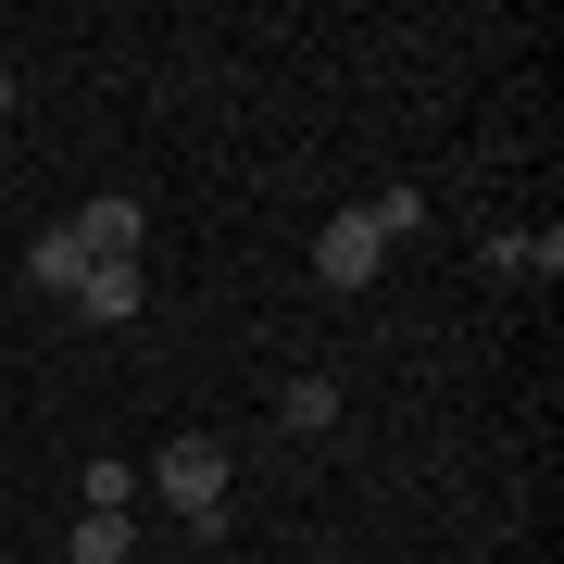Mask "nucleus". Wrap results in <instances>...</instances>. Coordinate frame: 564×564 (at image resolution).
Instances as JSON below:
<instances>
[{"label": "nucleus", "instance_id": "nucleus-1", "mask_svg": "<svg viewBox=\"0 0 564 564\" xmlns=\"http://www.w3.org/2000/svg\"><path fill=\"white\" fill-rule=\"evenodd\" d=\"M163 502L214 540V527H226V440H176V452H163Z\"/></svg>", "mask_w": 564, "mask_h": 564}, {"label": "nucleus", "instance_id": "nucleus-2", "mask_svg": "<svg viewBox=\"0 0 564 564\" xmlns=\"http://www.w3.org/2000/svg\"><path fill=\"white\" fill-rule=\"evenodd\" d=\"M139 239H151V214H139V188H101V202L76 214V251H88V263H139Z\"/></svg>", "mask_w": 564, "mask_h": 564}, {"label": "nucleus", "instance_id": "nucleus-3", "mask_svg": "<svg viewBox=\"0 0 564 564\" xmlns=\"http://www.w3.org/2000/svg\"><path fill=\"white\" fill-rule=\"evenodd\" d=\"M377 263H389L377 226H364V214H326V239H314V276H326V289H364Z\"/></svg>", "mask_w": 564, "mask_h": 564}, {"label": "nucleus", "instance_id": "nucleus-4", "mask_svg": "<svg viewBox=\"0 0 564 564\" xmlns=\"http://www.w3.org/2000/svg\"><path fill=\"white\" fill-rule=\"evenodd\" d=\"M63 302H76L88 326H139V263H88V276L63 289Z\"/></svg>", "mask_w": 564, "mask_h": 564}, {"label": "nucleus", "instance_id": "nucleus-5", "mask_svg": "<svg viewBox=\"0 0 564 564\" xmlns=\"http://www.w3.org/2000/svg\"><path fill=\"white\" fill-rule=\"evenodd\" d=\"M25 276H39V289H51V302H63V289H76V276H88V251H76V226H51V239H39V251H25Z\"/></svg>", "mask_w": 564, "mask_h": 564}, {"label": "nucleus", "instance_id": "nucleus-6", "mask_svg": "<svg viewBox=\"0 0 564 564\" xmlns=\"http://www.w3.org/2000/svg\"><path fill=\"white\" fill-rule=\"evenodd\" d=\"M63 552H76V564H126V552H139V527H126V514H76V540H63Z\"/></svg>", "mask_w": 564, "mask_h": 564}, {"label": "nucleus", "instance_id": "nucleus-7", "mask_svg": "<svg viewBox=\"0 0 564 564\" xmlns=\"http://www.w3.org/2000/svg\"><path fill=\"white\" fill-rule=\"evenodd\" d=\"M489 263H502V276H552L564 239H527V226H502V239H489Z\"/></svg>", "mask_w": 564, "mask_h": 564}, {"label": "nucleus", "instance_id": "nucleus-8", "mask_svg": "<svg viewBox=\"0 0 564 564\" xmlns=\"http://www.w3.org/2000/svg\"><path fill=\"white\" fill-rule=\"evenodd\" d=\"M364 226H377V239H414V226H426V188H377V202H364Z\"/></svg>", "mask_w": 564, "mask_h": 564}, {"label": "nucleus", "instance_id": "nucleus-9", "mask_svg": "<svg viewBox=\"0 0 564 564\" xmlns=\"http://www.w3.org/2000/svg\"><path fill=\"white\" fill-rule=\"evenodd\" d=\"M289 426H339V377H289Z\"/></svg>", "mask_w": 564, "mask_h": 564}, {"label": "nucleus", "instance_id": "nucleus-10", "mask_svg": "<svg viewBox=\"0 0 564 564\" xmlns=\"http://www.w3.org/2000/svg\"><path fill=\"white\" fill-rule=\"evenodd\" d=\"M139 502V464H88V514H126Z\"/></svg>", "mask_w": 564, "mask_h": 564}, {"label": "nucleus", "instance_id": "nucleus-11", "mask_svg": "<svg viewBox=\"0 0 564 564\" xmlns=\"http://www.w3.org/2000/svg\"><path fill=\"white\" fill-rule=\"evenodd\" d=\"M0 113H13V76H0Z\"/></svg>", "mask_w": 564, "mask_h": 564}]
</instances>
